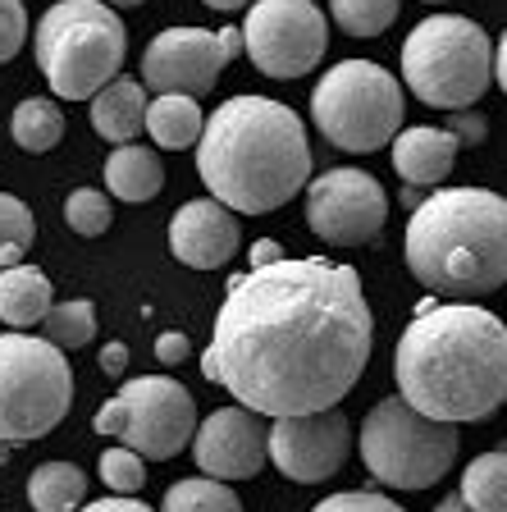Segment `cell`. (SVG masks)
I'll return each mask as SVG.
<instances>
[{"instance_id": "277c9868", "label": "cell", "mask_w": 507, "mask_h": 512, "mask_svg": "<svg viewBox=\"0 0 507 512\" xmlns=\"http://www.w3.org/2000/svg\"><path fill=\"white\" fill-rule=\"evenodd\" d=\"M407 270L448 298H480L507 284V197L489 188H444L407 224Z\"/></svg>"}, {"instance_id": "5bb4252c", "label": "cell", "mask_w": 507, "mask_h": 512, "mask_svg": "<svg viewBox=\"0 0 507 512\" xmlns=\"http://www.w3.org/2000/svg\"><path fill=\"white\" fill-rule=\"evenodd\" d=\"M348 448H352V426L338 407L275 416V426H270V458L297 485L329 480L348 462Z\"/></svg>"}, {"instance_id": "ffe728a7", "label": "cell", "mask_w": 507, "mask_h": 512, "mask_svg": "<svg viewBox=\"0 0 507 512\" xmlns=\"http://www.w3.org/2000/svg\"><path fill=\"white\" fill-rule=\"evenodd\" d=\"M106 188L119 202H151L165 188V165H160V156L151 147L119 142L106 160Z\"/></svg>"}, {"instance_id": "6da1fadb", "label": "cell", "mask_w": 507, "mask_h": 512, "mask_svg": "<svg viewBox=\"0 0 507 512\" xmlns=\"http://www.w3.org/2000/svg\"><path fill=\"white\" fill-rule=\"evenodd\" d=\"M375 348V320L352 266L279 256L229 284L201 375L261 416L338 407Z\"/></svg>"}, {"instance_id": "83f0119b", "label": "cell", "mask_w": 507, "mask_h": 512, "mask_svg": "<svg viewBox=\"0 0 507 512\" xmlns=\"http://www.w3.org/2000/svg\"><path fill=\"white\" fill-rule=\"evenodd\" d=\"M32 238H37V220H32V211L19 202V197L0 192V270L19 266L23 256H28Z\"/></svg>"}, {"instance_id": "8992f818", "label": "cell", "mask_w": 507, "mask_h": 512, "mask_svg": "<svg viewBox=\"0 0 507 512\" xmlns=\"http://www.w3.org/2000/svg\"><path fill=\"white\" fill-rule=\"evenodd\" d=\"M402 78L425 106L466 110L494 83V42L462 14H434L402 42Z\"/></svg>"}, {"instance_id": "8fae6325", "label": "cell", "mask_w": 507, "mask_h": 512, "mask_svg": "<svg viewBox=\"0 0 507 512\" xmlns=\"http://www.w3.org/2000/svg\"><path fill=\"white\" fill-rule=\"evenodd\" d=\"M329 46V23L316 0H252L243 23V51L265 78H302Z\"/></svg>"}, {"instance_id": "8d00e7d4", "label": "cell", "mask_w": 507, "mask_h": 512, "mask_svg": "<svg viewBox=\"0 0 507 512\" xmlns=\"http://www.w3.org/2000/svg\"><path fill=\"white\" fill-rule=\"evenodd\" d=\"M284 256V247L275 243V238H261V243H252V266H270V261H279Z\"/></svg>"}, {"instance_id": "74e56055", "label": "cell", "mask_w": 507, "mask_h": 512, "mask_svg": "<svg viewBox=\"0 0 507 512\" xmlns=\"http://www.w3.org/2000/svg\"><path fill=\"white\" fill-rule=\"evenodd\" d=\"M494 83L507 92V32L498 37V46H494Z\"/></svg>"}, {"instance_id": "ab89813d", "label": "cell", "mask_w": 507, "mask_h": 512, "mask_svg": "<svg viewBox=\"0 0 507 512\" xmlns=\"http://www.w3.org/2000/svg\"><path fill=\"white\" fill-rule=\"evenodd\" d=\"M201 5H211V10H224V14H233V10H247L252 0H201Z\"/></svg>"}, {"instance_id": "2e32d148", "label": "cell", "mask_w": 507, "mask_h": 512, "mask_svg": "<svg viewBox=\"0 0 507 512\" xmlns=\"http://www.w3.org/2000/svg\"><path fill=\"white\" fill-rule=\"evenodd\" d=\"M238 211H229L215 197H197V202H183L169 220V247L183 266L192 270H220L238 256Z\"/></svg>"}, {"instance_id": "7402d4cb", "label": "cell", "mask_w": 507, "mask_h": 512, "mask_svg": "<svg viewBox=\"0 0 507 512\" xmlns=\"http://www.w3.org/2000/svg\"><path fill=\"white\" fill-rule=\"evenodd\" d=\"M87 494V476L74 462H42L28 476V499L37 512H74Z\"/></svg>"}, {"instance_id": "484cf974", "label": "cell", "mask_w": 507, "mask_h": 512, "mask_svg": "<svg viewBox=\"0 0 507 512\" xmlns=\"http://www.w3.org/2000/svg\"><path fill=\"white\" fill-rule=\"evenodd\" d=\"M42 334L55 343V348H64V352L87 348V343H92V334H96V307H92V302H60V307L46 311Z\"/></svg>"}, {"instance_id": "52a82bcc", "label": "cell", "mask_w": 507, "mask_h": 512, "mask_svg": "<svg viewBox=\"0 0 507 512\" xmlns=\"http://www.w3.org/2000/svg\"><path fill=\"white\" fill-rule=\"evenodd\" d=\"M457 458V426L425 416L402 394L380 398L361 421V462L380 485L430 490Z\"/></svg>"}, {"instance_id": "e575fe53", "label": "cell", "mask_w": 507, "mask_h": 512, "mask_svg": "<svg viewBox=\"0 0 507 512\" xmlns=\"http://www.w3.org/2000/svg\"><path fill=\"white\" fill-rule=\"evenodd\" d=\"M83 512H151L147 503H138V499H128V494H119V499H96V503H87Z\"/></svg>"}, {"instance_id": "836d02e7", "label": "cell", "mask_w": 507, "mask_h": 512, "mask_svg": "<svg viewBox=\"0 0 507 512\" xmlns=\"http://www.w3.org/2000/svg\"><path fill=\"white\" fill-rule=\"evenodd\" d=\"M453 133L462 142H485V133H489V124L480 115H453Z\"/></svg>"}, {"instance_id": "7a4b0ae2", "label": "cell", "mask_w": 507, "mask_h": 512, "mask_svg": "<svg viewBox=\"0 0 507 512\" xmlns=\"http://www.w3.org/2000/svg\"><path fill=\"white\" fill-rule=\"evenodd\" d=\"M398 394L439 421H485L507 403V325L485 307H421L393 352Z\"/></svg>"}, {"instance_id": "f1b7e54d", "label": "cell", "mask_w": 507, "mask_h": 512, "mask_svg": "<svg viewBox=\"0 0 507 512\" xmlns=\"http://www.w3.org/2000/svg\"><path fill=\"white\" fill-rule=\"evenodd\" d=\"M64 220H69V229L83 238H101L115 224V215H110V202H106V192H96V188H78L69 192V202H64Z\"/></svg>"}, {"instance_id": "3957f363", "label": "cell", "mask_w": 507, "mask_h": 512, "mask_svg": "<svg viewBox=\"0 0 507 512\" xmlns=\"http://www.w3.org/2000/svg\"><path fill=\"white\" fill-rule=\"evenodd\" d=\"M197 174L229 211H279L311 179L307 128L284 101L229 96L215 115H206L197 142Z\"/></svg>"}, {"instance_id": "cb8c5ba5", "label": "cell", "mask_w": 507, "mask_h": 512, "mask_svg": "<svg viewBox=\"0 0 507 512\" xmlns=\"http://www.w3.org/2000/svg\"><path fill=\"white\" fill-rule=\"evenodd\" d=\"M10 133L23 151L37 156V151H51L55 142L64 138V115L55 101H46V96H28V101H19V110H14Z\"/></svg>"}, {"instance_id": "ba28073f", "label": "cell", "mask_w": 507, "mask_h": 512, "mask_svg": "<svg viewBox=\"0 0 507 512\" xmlns=\"http://www.w3.org/2000/svg\"><path fill=\"white\" fill-rule=\"evenodd\" d=\"M74 407V375L46 334H0V439L32 444Z\"/></svg>"}, {"instance_id": "4dcf8cb0", "label": "cell", "mask_w": 507, "mask_h": 512, "mask_svg": "<svg viewBox=\"0 0 507 512\" xmlns=\"http://www.w3.org/2000/svg\"><path fill=\"white\" fill-rule=\"evenodd\" d=\"M28 42V10L23 0H0V64H10Z\"/></svg>"}, {"instance_id": "9c48e42d", "label": "cell", "mask_w": 507, "mask_h": 512, "mask_svg": "<svg viewBox=\"0 0 507 512\" xmlns=\"http://www.w3.org/2000/svg\"><path fill=\"white\" fill-rule=\"evenodd\" d=\"M402 83L375 60L334 64L311 92V119L338 151H380L398 138Z\"/></svg>"}, {"instance_id": "603a6c76", "label": "cell", "mask_w": 507, "mask_h": 512, "mask_svg": "<svg viewBox=\"0 0 507 512\" xmlns=\"http://www.w3.org/2000/svg\"><path fill=\"white\" fill-rule=\"evenodd\" d=\"M466 508L476 512H507V448L480 453L471 467L462 471V490Z\"/></svg>"}, {"instance_id": "44dd1931", "label": "cell", "mask_w": 507, "mask_h": 512, "mask_svg": "<svg viewBox=\"0 0 507 512\" xmlns=\"http://www.w3.org/2000/svg\"><path fill=\"white\" fill-rule=\"evenodd\" d=\"M201 128H206V115H201L197 96L183 92H160L147 106V133L156 147L165 151H183L201 142Z\"/></svg>"}, {"instance_id": "60d3db41", "label": "cell", "mask_w": 507, "mask_h": 512, "mask_svg": "<svg viewBox=\"0 0 507 512\" xmlns=\"http://www.w3.org/2000/svg\"><path fill=\"white\" fill-rule=\"evenodd\" d=\"M10 448H14V444H5V439H0V467L10 462Z\"/></svg>"}, {"instance_id": "5b68a950", "label": "cell", "mask_w": 507, "mask_h": 512, "mask_svg": "<svg viewBox=\"0 0 507 512\" xmlns=\"http://www.w3.org/2000/svg\"><path fill=\"white\" fill-rule=\"evenodd\" d=\"M32 51L55 96L92 101L110 78H119L128 32L106 0H55L37 23Z\"/></svg>"}, {"instance_id": "4fadbf2b", "label": "cell", "mask_w": 507, "mask_h": 512, "mask_svg": "<svg viewBox=\"0 0 507 512\" xmlns=\"http://www.w3.org/2000/svg\"><path fill=\"white\" fill-rule=\"evenodd\" d=\"M389 220V197L366 170H329L307 188V224L329 247L375 243Z\"/></svg>"}, {"instance_id": "d6986e66", "label": "cell", "mask_w": 507, "mask_h": 512, "mask_svg": "<svg viewBox=\"0 0 507 512\" xmlns=\"http://www.w3.org/2000/svg\"><path fill=\"white\" fill-rule=\"evenodd\" d=\"M51 279L37 266H5L0 270V320L14 325V330H28V325H42L46 311L55 307Z\"/></svg>"}, {"instance_id": "d6a6232c", "label": "cell", "mask_w": 507, "mask_h": 512, "mask_svg": "<svg viewBox=\"0 0 507 512\" xmlns=\"http://www.w3.org/2000/svg\"><path fill=\"white\" fill-rule=\"evenodd\" d=\"M188 357V339L183 334H160L156 339V362L160 366H179Z\"/></svg>"}, {"instance_id": "4316f807", "label": "cell", "mask_w": 507, "mask_h": 512, "mask_svg": "<svg viewBox=\"0 0 507 512\" xmlns=\"http://www.w3.org/2000/svg\"><path fill=\"white\" fill-rule=\"evenodd\" d=\"M329 14L348 37H380L398 19V0H329Z\"/></svg>"}, {"instance_id": "30bf717a", "label": "cell", "mask_w": 507, "mask_h": 512, "mask_svg": "<svg viewBox=\"0 0 507 512\" xmlns=\"http://www.w3.org/2000/svg\"><path fill=\"white\" fill-rule=\"evenodd\" d=\"M92 426L138 448L142 458L165 462L197 435V403L179 380L142 375V380H124V389L92 416Z\"/></svg>"}, {"instance_id": "f35d334b", "label": "cell", "mask_w": 507, "mask_h": 512, "mask_svg": "<svg viewBox=\"0 0 507 512\" xmlns=\"http://www.w3.org/2000/svg\"><path fill=\"white\" fill-rule=\"evenodd\" d=\"M434 512H476V508H466V499H462V494H448V499H439V503H434Z\"/></svg>"}, {"instance_id": "f546056e", "label": "cell", "mask_w": 507, "mask_h": 512, "mask_svg": "<svg viewBox=\"0 0 507 512\" xmlns=\"http://www.w3.org/2000/svg\"><path fill=\"white\" fill-rule=\"evenodd\" d=\"M101 480H106L115 494H138L142 485H147V458L128 444L106 448V453H101Z\"/></svg>"}, {"instance_id": "7c38bea8", "label": "cell", "mask_w": 507, "mask_h": 512, "mask_svg": "<svg viewBox=\"0 0 507 512\" xmlns=\"http://www.w3.org/2000/svg\"><path fill=\"white\" fill-rule=\"evenodd\" d=\"M233 55H243V28H165L160 37H151L147 55H142V87H151L156 96H206L220 83Z\"/></svg>"}, {"instance_id": "b9f144b4", "label": "cell", "mask_w": 507, "mask_h": 512, "mask_svg": "<svg viewBox=\"0 0 507 512\" xmlns=\"http://www.w3.org/2000/svg\"><path fill=\"white\" fill-rule=\"evenodd\" d=\"M106 5H142V0H106Z\"/></svg>"}, {"instance_id": "d4e9b609", "label": "cell", "mask_w": 507, "mask_h": 512, "mask_svg": "<svg viewBox=\"0 0 507 512\" xmlns=\"http://www.w3.org/2000/svg\"><path fill=\"white\" fill-rule=\"evenodd\" d=\"M160 512H243V499L215 476L174 480L160 499Z\"/></svg>"}, {"instance_id": "e0dca14e", "label": "cell", "mask_w": 507, "mask_h": 512, "mask_svg": "<svg viewBox=\"0 0 507 512\" xmlns=\"http://www.w3.org/2000/svg\"><path fill=\"white\" fill-rule=\"evenodd\" d=\"M457 151H462V138L453 128H407L393 138V170L412 188H430L448 179Z\"/></svg>"}, {"instance_id": "1f68e13d", "label": "cell", "mask_w": 507, "mask_h": 512, "mask_svg": "<svg viewBox=\"0 0 507 512\" xmlns=\"http://www.w3.org/2000/svg\"><path fill=\"white\" fill-rule=\"evenodd\" d=\"M311 512H407V508H398V503L384 499V494H357V490H348V494H329V499L316 503Z\"/></svg>"}, {"instance_id": "ac0fdd59", "label": "cell", "mask_w": 507, "mask_h": 512, "mask_svg": "<svg viewBox=\"0 0 507 512\" xmlns=\"http://www.w3.org/2000/svg\"><path fill=\"white\" fill-rule=\"evenodd\" d=\"M147 92L138 78H110L101 92L92 96V128L106 142H133L147 128Z\"/></svg>"}, {"instance_id": "d590c367", "label": "cell", "mask_w": 507, "mask_h": 512, "mask_svg": "<svg viewBox=\"0 0 507 512\" xmlns=\"http://www.w3.org/2000/svg\"><path fill=\"white\" fill-rule=\"evenodd\" d=\"M101 371L106 375H124L128 371V348L124 343H106V352H101Z\"/></svg>"}, {"instance_id": "9a60e30c", "label": "cell", "mask_w": 507, "mask_h": 512, "mask_svg": "<svg viewBox=\"0 0 507 512\" xmlns=\"http://www.w3.org/2000/svg\"><path fill=\"white\" fill-rule=\"evenodd\" d=\"M197 467L215 480H247L270 458V430L261 426V412L252 407H220L192 435Z\"/></svg>"}]
</instances>
